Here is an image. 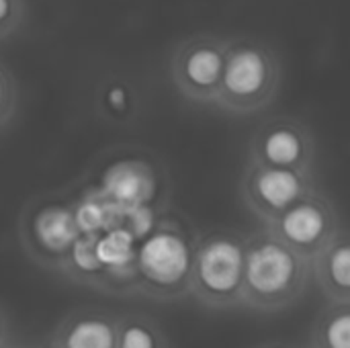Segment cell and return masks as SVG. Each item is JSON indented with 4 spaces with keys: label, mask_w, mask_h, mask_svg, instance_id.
Wrapping results in <instances>:
<instances>
[{
    "label": "cell",
    "mask_w": 350,
    "mask_h": 348,
    "mask_svg": "<svg viewBox=\"0 0 350 348\" xmlns=\"http://www.w3.org/2000/svg\"><path fill=\"white\" fill-rule=\"evenodd\" d=\"M8 347H10V343H8V345H2V347H0V348H8Z\"/></svg>",
    "instance_id": "23"
},
{
    "label": "cell",
    "mask_w": 350,
    "mask_h": 348,
    "mask_svg": "<svg viewBox=\"0 0 350 348\" xmlns=\"http://www.w3.org/2000/svg\"><path fill=\"white\" fill-rule=\"evenodd\" d=\"M275 240L287 246L308 263L340 232L345 230L330 199L320 189L306 195L291 205L273 224L262 226Z\"/></svg>",
    "instance_id": "5"
},
{
    "label": "cell",
    "mask_w": 350,
    "mask_h": 348,
    "mask_svg": "<svg viewBox=\"0 0 350 348\" xmlns=\"http://www.w3.org/2000/svg\"><path fill=\"white\" fill-rule=\"evenodd\" d=\"M14 113V88L10 78L0 70V127L10 121Z\"/></svg>",
    "instance_id": "16"
},
{
    "label": "cell",
    "mask_w": 350,
    "mask_h": 348,
    "mask_svg": "<svg viewBox=\"0 0 350 348\" xmlns=\"http://www.w3.org/2000/svg\"><path fill=\"white\" fill-rule=\"evenodd\" d=\"M10 14V0H0V23H4Z\"/></svg>",
    "instance_id": "19"
},
{
    "label": "cell",
    "mask_w": 350,
    "mask_h": 348,
    "mask_svg": "<svg viewBox=\"0 0 350 348\" xmlns=\"http://www.w3.org/2000/svg\"><path fill=\"white\" fill-rule=\"evenodd\" d=\"M244 271V236L213 232L199 238L193 250L189 295L207 310L240 306Z\"/></svg>",
    "instance_id": "3"
},
{
    "label": "cell",
    "mask_w": 350,
    "mask_h": 348,
    "mask_svg": "<svg viewBox=\"0 0 350 348\" xmlns=\"http://www.w3.org/2000/svg\"><path fill=\"white\" fill-rule=\"evenodd\" d=\"M117 348H170L162 326L144 314L117 318Z\"/></svg>",
    "instance_id": "15"
},
{
    "label": "cell",
    "mask_w": 350,
    "mask_h": 348,
    "mask_svg": "<svg viewBox=\"0 0 350 348\" xmlns=\"http://www.w3.org/2000/svg\"><path fill=\"white\" fill-rule=\"evenodd\" d=\"M316 156V139L304 123L293 119H275L254 133L248 162L281 170L314 172Z\"/></svg>",
    "instance_id": "8"
},
{
    "label": "cell",
    "mask_w": 350,
    "mask_h": 348,
    "mask_svg": "<svg viewBox=\"0 0 350 348\" xmlns=\"http://www.w3.org/2000/svg\"><path fill=\"white\" fill-rule=\"evenodd\" d=\"M308 348H350V304H326L320 310Z\"/></svg>",
    "instance_id": "14"
},
{
    "label": "cell",
    "mask_w": 350,
    "mask_h": 348,
    "mask_svg": "<svg viewBox=\"0 0 350 348\" xmlns=\"http://www.w3.org/2000/svg\"><path fill=\"white\" fill-rule=\"evenodd\" d=\"M277 70L267 53L254 47H236L224 59L217 105L232 113H254L275 96Z\"/></svg>",
    "instance_id": "4"
},
{
    "label": "cell",
    "mask_w": 350,
    "mask_h": 348,
    "mask_svg": "<svg viewBox=\"0 0 350 348\" xmlns=\"http://www.w3.org/2000/svg\"><path fill=\"white\" fill-rule=\"evenodd\" d=\"M8 348H33V347H27V345H14V343H10V347Z\"/></svg>",
    "instance_id": "22"
},
{
    "label": "cell",
    "mask_w": 350,
    "mask_h": 348,
    "mask_svg": "<svg viewBox=\"0 0 350 348\" xmlns=\"http://www.w3.org/2000/svg\"><path fill=\"white\" fill-rule=\"evenodd\" d=\"M100 234H80L72 244L68 256L59 265L57 273L70 277L76 283L90 285L103 291H125L123 283L109 273L96 258V240Z\"/></svg>",
    "instance_id": "13"
},
{
    "label": "cell",
    "mask_w": 350,
    "mask_h": 348,
    "mask_svg": "<svg viewBox=\"0 0 350 348\" xmlns=\"http://www.w3.org/2000/svg\"><path fill=\"white\" fill-rule=\"evenodd\" d=\"M49 338L57 348H117V318L105 310L80 308L70 312Z\"/></svg>",
    "instance_id": "9"
},
{
    "label": "cell",
    "mask_w": 350,
    "mask_h": 348,
    "mask_svg": "<svg viewBox=\"0 0 350 348\" xmlns=\"http://www.w3.org/2000/svg\"><path fill=\"white\" fill-rule=\"evenodd\" d=\"M197 240L174 219L164 217L156 222L135 248L129 293H139L156 302H174L189 295V275Z\"/></svg>",
    "instance_id": "2"
},
{
    "label": "cell",
    "mask_w": 350,
    "mask_h": 348,
    "mask_svg": "<svg viewBox=\"0 0 350 348\" xmlns=\"http://www.w3.org/2000/svg\"><path fill=\"white\" fill-rule=\"evenodd\" d=\"M156 191L154 172L142 162H121L105 176L103 197L117 209L129 213L142 209Z\"/></svg>",
    "instance_id": "12"
},
{
    "label": "cell",
    "mask_w": 350,
    "mask_h": 348,
    "mask_svg": "<svg viewBox=\"0 0 350 348\" xmlns=\"http://www.w3.org/2000/svg\"><path fill=\"white\" fill-rule=\"evenodd\" d=\"M8 343H12L10 340V318H8L6 310L0 306V347L8 345Z\"/></svg>",
    "instance_id": "18"
},
{
    "label": "cell",
    "mask_w": 350,
    "mask_h": 348,
    "mask_svg": "<svg viewBox=\"0 0 350 348\" xmlns=\"http://www.w3.org/2000/svg\"><path fill=\"white\" fill-rule=\"evenodd\" d=\"M310 275L326 304H350V242L347 230H340L310 260Z\"/></svg>",
    "instance_id": "10"
},
{
    "label": "cell",
    "mask_w": 350,
    "mask_h": 348,
    "mask_svg": "<svg viewBox=\"0 0 350 348\" xmlns=\"http://www.w3.org/2000/svg\"><path fill=\"white\" fill-rule=\"evenodd\" d=\"M258 348H299V347L285 345V343H271V345H262V347H258Z\"/></svg>",
    "instance_id": "20"
},
{
    "label": "cell",
    "mask_w": 350,
    "mask_h": 348,
    "mask_svg": "<svg viewBox=\"0 0 350 348\" xmlns=\"http://www.w3.org/2000/svg\"><path fill=\"white\" fill-rule=\"evenodd\" d=\"M80 236L74 205L62 201L39 203L21 219V244L41 267L59 269L72 244Z\"/></svg>",
    "instance_id": "7"
},
{
    "label": "cell",
    "mask_w": 350,
    "mask_h": 348,
    "mask_svg": "<svg viewBox=\"0 0 350 348\" xmlns=\"http://www.w3.org/2000/svg\"><path fill=\"white\" fill-rule=\"evenodd\" d=\"M33 348H57V347L51 343V338H47V340H43L41 345H37V347H33Z\"/></svg>",
    "instance_id": "21"
},
{
    "label": "cell",
    "mask_w": 350,
    "mask_h": 348,
    "mask_svg": "<svg viewBox=\"0 0 350 348\" xmlns=\"http://www.w3.org/2000/svg\"><path fill=\"white\" fill-rule=\"evenodd\" d=\"M314 172L269 168L248 162L240 180V195L246 209L262 224H273L291 205L316 191Z\"/></svg>",
    "instance_id": "6"
},
{
    "label": "cell",
    "mask_w": 350,
    "mask_h": 348,
    "mask_svg": "<svg viewBox=\"0 0 350 348\" xmlns=\"http://www.w3.org/2000/svg\"><path fill=\"white\" fill-rule=\"evenodd\" d=\"M310 263L262 226L244 236V271L240 306L260 314H277L295 306L310 285Z\"/></svg>",
    "instance_id": "1"
},
{
    "label": "cell",
    "mask_w": 350,
    "mask_h": 348,
    "mask_svg": "<svg viewBox=\"0 0 350 348\" xmlns=\"http://www.w3.org/2000/svg\"><path fill=\"white\" fill-rule=\"evenodd\" d=\"M226 53L213 45H197L189 49L176 68V82L180 90L193 101H215L224 72Z\"/></svg>",
    "instance_id": "11"
},
{
    "label": "cell",
    "mask_w": 350,
    "mask_h": 348,
    "mask_svg": "<svg viewBox=\"0 0 350 348\" xmlns=\"http://www.w3.org/2000/svg\"><path fill=\"white\" fill-rule=\"evenodd\" d=\"M105 103H107V109L111 113L123 115L129 109V92H127V88L121 86V84L109 86L107 92H105Z\"/></svg>",
    "instance_id": "17"
}]
</instances>
